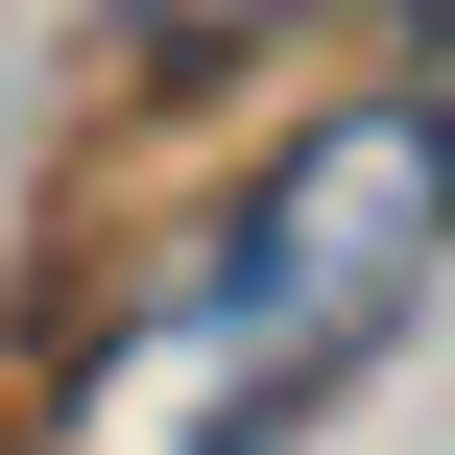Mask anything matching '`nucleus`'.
I'll return each mask as SVG.
<instances>
[{"mask_svg": "<svg viewBox=\"0 0 455 455\" xmlns=\"http://www.w3.org/2000/svg\"><path fill=\"white\" fill-rule=\"evenodd\" d=\"M432 264H455V120L432 96H360V120H312V144L216 216V264H192L144 336H96V360L48 384L24 455H264V432H312V384H360V336H384Z\"/></svg>", "mask_w": 455, "mask_h": 455, "instance_id": "1", "label": "nucleus"}, {"mask_svg": "<svg viewBox=\"0 0 455 455\" xmlns=\"http://www.w3.org/2000/svg\"><path fill=\"white\" fill-rule=\"evenodd\" d=\"M240 24H264V0H144V48H240Z\"/></svg>", "mask_w": 455, "mask_h": 455, "instance_id": "2", "label": "nucleus"}, {"mask_svg": "<svg viewBox=\"0 0 455 455\" xmlns=\"http://www.w3.org/2000/svg\"><path fill=\"white\" fill-rule=\"evenodd\" d=\"M432 24H455V0H432Z\"/></svg>", "mask_w": 455, "mask_h": 455, "instance_id": "3", "label": "nucleus"}]
</instances>
